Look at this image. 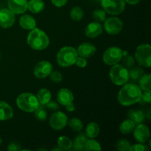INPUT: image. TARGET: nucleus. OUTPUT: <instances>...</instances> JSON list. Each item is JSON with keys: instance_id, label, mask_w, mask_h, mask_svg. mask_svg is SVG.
<instances>
[{"instance_id": "nucleus-1", "label": "nucleus", "mask_w": 151, "mask_h": 151, "mask_svg": "<svg viewBox=\"0 0 151 151\" xmlns=\"http://www.w3.org/2000/svg\"><path fill=\"white\" fill-rule=\"evenodd\" d=\"M142 93V89L136 84L125 83L118 93V102L123 106H131L139 103Z\"/></svg>"}, {"instance_id": "nucleus-2", "label": "nucleus", "mask_w": 151, "mask_h": 151, "mask_svg": "<svg viewBox=\"0 0 151 151\" xmlns=\"http://www.w3.org/2000/svg\"><path fill=\"white\" fill-rule=\"evenodd\" d=\"M27 41L28 45L35 50H45L50 44V39L45 32L35 27L28 34Z\"/></svg>"}, {"instance_id": "nucleus-3", "label": "nucleus", "mask_w": 151, "mask_h": 151, "mask_svg": "<svg viewBox=\"0 0 151 151\" xmlns=\"http://www.w3.org/2000/svg\"><path fill=\"white\" fill-rule=\"evenodd\" d=\"M16 104L21 110L28 113L35 111L40 106L37 97L33 94L29 92L21 94L16 99Z\"/></svg>"}, {"instance_id": "nucleus-4", "label": "nucleus", "mask_w": 151, "mask_h": 151, "mask_svg": "<svg viewBox=\"0 0 151 151\" xmlns=\"http://www.w3.org/2000/svg\"><path fill=\"white\" fill-rule=\"evenodd\" d=\"M78 57L77 50L72 47H62L57 54V62L62 67H68L75 63Z\"/></svg>"}, {"instance_id": "nucleus-5", "label": "nucleus", "mask_w": 151, "mask_h": 151, "mask_svg": "<svg viewBox=\"0 0 151 151\" xmlns=\"http://www.w3.org/2000/svg\"><path fill=\"white\" fill-rule=\"evenodd\" d=\"M109 77L114 84L122 86L129 81V75L127 68L120 64H115L109 72Z\"/></svg>"}, {"instance_id": "nucleus-6", "label": "nucleus", "mask_w": 151, "mask_h": 151, "mask_svg": "<svg viewBox=\"0 0 151 151\" xmlns=\"http://www.w3.org/2000/svg\"><path fill=\"white\" fill-rule=\"evenodd\" d=\"M135 58L137 63L142 66L149 68L151 66V47L148 44L139 46L135 52Z\"/></svg>"}, {"instance_id": "nucleus-7", "label": "nucleus", "mask_w": 151, "mask_h": 151, "mask_svg": "<svg viewBox=\"0 0 151 151\" xmlns=\"http://www.w3.org/2000/svg\"><path fill=\"white\" fill-rule=\"evenodd\" d=\"M102 7L106 13L111 15H119L125 8L124 0H100Z\"/></svg>"}, {"instance_id": "nucleus-8", "label": "nucleus", "mask_w": 151, "mask_h": 151, "mask_svg": "<svg viewBox=\"0 0 151 151\" xmlns=\"http://www.w3.org/2000/svg\"><path fill=\"white\" fill-rule=\"evenodd\" d=\"M122 50L119 47H112L107 49L103 53V60L106 64L114 66L117 64L122 60Z\"/></svg>"}, {"instance_id": "nucleus-9", "label": "nucleus", "mask_w": 151, "mask_h": 151, "mask_svg": "<svg viewBox=\"0 0 151 151\" xmlns=\"http://www.w3.org/2000/svg\"><path fill=\"white\" fill-rule=\"evenodd\" d=\"M123 23L117 17H110L104 21V29L108 34L117 35L122 31Z\"/></svg>"}, {"instance_id": "nucleus-10", "label": "nucleus", "mask_w": 151, "mask_h": 151, "mask_svg": "<svg viewBox=\"0 0 151 151\" xmlns=\"http://www.w3.org/2000/svg\"><path fill=\"white\" fill-rule=\"evenodd\" d=\"M68 123L67 116L62 111H56L52 114L50 119V125L56 131L63 129Z\"/></svg>"}, {"instance_id": "nucleus-11", "label": "nucleus", "mask_w": 151, "mask_h": 151, "mask_svg": "<svg viewBox=\"0 0 151 151\" xmlns=\"http://www.w3.org/2000/svg\"><path fill=\"white\" fill-rule=\"evenodd\" d=\"M52 72V66L47 60H41L35 65L33 74L37 78H45Z\"/></svg>"}, {"instance_id": "nucleus-12", "label": "nucleus", "mask_w": 151, "mask_h": 151, "mask_svg": "<svg viewBox=\"0 0 151 151\" xmlns=\"http://www.w3.org/2000/svg\"><path fill=\"white\" fill-rule=\"evenodd\" d=\"M15 14L9 9L0 10V27L4 29L11 27L15 23Z\"/></svg>"}, {"instance_id": "nucleus-13", "label": "nucleus", "mask_w": 151, "mask_h": 151, "mask_svg": "<svg viewBox=\"0 0 151 151\" xmlns=\"http://www.w3.org/2000/svg\"><path fill=\"white\" fill-rule=\"evenodd\" d=\"M134 136L135 139L138 142L145 143L149 139L150 136V130L147 128V125H143V124H138L137 126L134 128Z\"/></svg>"}, {"instance_id": "nucleus-14", "label": "nucleus", "mask_w": 151, "mask_h": 151, "mask_svg": "<svg viewBox=\"0 0 151 151\" xmlns=\"http://www.w3.org/2000/svg\"><path fill=\"white\" fill-rule=\"evenodd\" d=\"M27 0H7L8 9L14 14H22L27 10Z\"/></svg>"}, {"instance_id": "nucleus-15", "label": "nucleus", "mask_w": 151, "mask_h": 151, "mask_svg": "<svg viewBox=\"0 0 151 151\" xmlns=\"http://www.w3.org/2000/svg\"><path fill=\"white\" fill-rule=\"evenodd\" d=\"M103 30V26L100 22H93L88 24L85 28V35L88 38H96L102 34Z\"/></svg>"}, {"instance_id": "nucleus-16", "label": "nucleus", "mask_w": 151, "mask_h": 151, "mask_svg": "<svg viewBox=\"0 0 151 151\" xmlns=\"http://www.w3.org/2000/svg\"><path fill=\"white\" fill-rule=\"evenodd\" d=\"M77 52L81 57L88 58L94 55L96 52V47L90 43H83L78 47Z\"/></svg>"}, {"instance_id": "nucleus-17", "label": "nucleus", "mask_w": 151, "mask_h": 151, "mask_svg": "<svg viewBox=\"0 0 151 151\" xmlns=\"http://www.w3.org/2000/svg\"><path fill=\"white\" fill-rule=\"evenodd\" d=\"M57 100L59 104L66 106V105L73 102V94L70 90L67 89V88H61L59 90L57 94Z\"/></svg>"}, {"instance_id": "nucleus-18", "label": "nucleus", "mask_w": 151, "mask_h": 151, "mask_svg": "<svg viewBox=\"0 0 151 151\" xmlns=\"http://www.w3.org/2000/svg\"><path fill=\"white\" fill-rule=\"evenodd\" d=\"M13 116V110L11 106L6 102L0 101V120L10 119Z\"/></svg>"}, {"instance_id": "nucleus-19", "label": "nucleus", "mask_w": 151, "mask_h": 151, "mask_svg": "<svg viewBox=\"0 0 151 151\" xmlns=\"http://www.w3.org/2000/svg\"><path fill=\"white\" fill-rule=\"evenodd\" d=\"M19 24L22 28L27 30H31L36 27L35 19L30 15H24L19 19Z\"/></svg>"}, {"instance_id": "nucleus-20", "label": "nucleus", "mask_w": 151, "mask_h": 151, "mask_svg": "<svg viewBox=\"0 0 151 151\" xmlns=\"http://www.w3.org/2000/svg\"><path fill=\"white\" fill-rule=\"evenodd\" d=\"M145 116L144 112L138 109H132L128 112V117L135 124H141L145 119Z\"/></svg>"}, {"instance_id": "nucleus-21", "label": "nucleus", "mask_w": 151, "mask_h": 151, "mask_svg": "<svg viewBox=\"0 0 151 151\" xmlns=\"http://www.w3.org/2000/svg\"><path fill=\"white\" fill-rule=\"evenodd\" d=\"M38 102L42 106H46L51 100V92L47 88H41L37 93L36 96Z\"/></svg>"}, {"instance_id": "nucleus-22", "label": "nucleus", "mask_w": 151, "mask_h": 151, "mask_svg": "<svg viewBox=\"0 0 151 151\" xmlns=\"http://www.w3.org/2000/svg\"><path fill=\"white\" fill-rule=\"evenodd\" d=\"M27 8L33 13H39L44 9V3L42 0H29L27 3Z\"/></svg>"}, {"instance_id": "nucleus-23", "label": "nucleus", "mask_w": 151, "mask_h": 151, "mask_svg": "<svg viewBox=\"0 0 151 151\" xmlns=\"http://www.w3.org/2000/svg\"><path fill=\"white\" fill-rule=\"evenodd\" d=\"M88 139V137L83 133L79 134L75 138V141L72 143V147L74 149L78 151L84 150V146H85L86 142Z\"/></svg>"}, {"instance_id": "nucleus-24", "label": "nucleus", "mask_w": 151, "mask_h": 151, "mask_svg": "<svg viewBox=\"0 0 151 151\" xmlns=\"http://www.w3.org/2000/svg\"><path fill=\"white\" fill-rule=\"evenodd\" d=\"M100 134V126L96 122H91L88 124L86 129V135L87 137L91 139H94L97 137Z\"/></svg>"}, {"instance_id": "nucleus-25", "label": "nucleus", "mask_w": 151, "mask_h": 151, "mask_svg": "<svg viewBox=\"0 0 151 151\" xmlns=\"http://www.w3.org/2000/svg\"><path fill=\"white\" fill-rule=\"evenodd\" d=\"M128 71V75H129V80L131 82H137L139 81L140 78L144 75V70L141 67L135 66V67L130 68Z\"/></svg>"}, {"instance_id": "nucleus-26", "label": "nucleus", "mask_w": 151, "mask_h": 151, "mask_svg": "<svg viewBox=\"0 0 151 151\" xmlns=\"http://www.w3.org/2000/svg\"><path fill=\"white\" fill-rule=\"evenodd\" d=\"M136 124L130 119H125L119 125V131L123 134H129L133 132Z\"/></svg>"}, {"instance_id": "nucleus-27", "label": "nucleus", "mask_w": 151, "mask_h": 151, "mask_svg": "<svg viewBox=\"0 0 151 151\" xmlns=\"http://www.w3.org/2000/svg\"><path fill=\"white\" fill-rule=\"evenodd\" d=\"M139 88L143 91H148L151 88V77L150 74H145L142 76L139 81Z\"/></svg>"}, {"instance_id": "nucleus-28", "label": "nucleus", "mask_w": 151, "mask_h": 151, "mask_svg": "<svg viewBox=\"0 0 151 151\" xmlns=\"http://www.w3.org/2000/svg\"><path fill=\"white\" fill-rule=\"evenodd\" d=\"M58 146L62 150H70L72 147V142L66 137H60L58 139Z\"/></svg>"}, {"instance_id": "nucleus-29", "label": "nucleus", "mask_w": 151, "mask_h": 151, "mask_svg": "<svg viewBox=\"0 0 151 151\" xmlns=\"http://www.w3.org/2000/svg\"><path fill=\"white\" fill-rule=\"evenodd\" d=\"M84 13L83 10L80 7H75L71 10L70 11V17L72 20L75 22H79L83 18Z\"/></svg>"}, {"instance_id": "nucleus-30", "label": "nucleus", "mask_w": 151, "mask_h": 151, "mask_svg": "<svg viewBox=\"0 0 151 151\" xmlns=\"http://www.w3.org/2000/svg\"><path fill=\"white\" fill-rule=\"evenodd\" d=\"M101 146L100 143L96 140L92 139H87L86 142L85 146H84V150H101Z\"/></svg>"}, {"instance_id": "nucleus-31", "label": "nucleus", "mask_w": 151, "mask_h": 151, "mask_svg": "<svg viewBox=\"0 0 151 151\" xmlns=\"http://www.w3.org/2000/svg\"><path fill=\"white\" fill-rule=\"evenodd\" d=\"M69 125L72 131H76V132L81 131L83 128V124L82 121L81 119H78V118L71 119L69 121Z\"/></svg>"}, {"instance_id": "nucleus-32", "label": "nucleus", "mask_w": 151, "mask_h": 151, "mask_svg": "<svg viewBox=\"0 0 151 151\" xmlns=\"http://www.w3.org/2000/svg\"><path fill=\"white\" fill-rule=\"evenodd\" d=\"M92 17L96 22H103L106 19V13L103 9H96L93 12Z\"/></svg>"}, {"instance_id": "nucleus-33", "label": "nucleus", "mask_w": 151, "mask_h": 151, "mask_svg": "<svg viewBox=\"0 0 151 151\" xmlns=\"http://www.w3.org/2000/svg\"><path fill=\"white\" fill-rule=\"evenodd\" d=\"M131 146V145L127 139H119L116 145V149L120 151L129 150Z\"/></svg>"}, {"instance_id": "nucleus-34", "label": "nucleus", "mask_w": 151, "mask_h": 151, "mask_svg": "<svg viewBox=\"0 0 151 151\" xmlns=\"http://www.w3.org/2000/svg\"><path fill=\"white\" fill-rule=\"evenodd\" d=\"M35 116L38 120L44 121L47 119V112L44 108L38 106L35 111Z\"/></svg>"}, {"instance_id": "nucleus-35", "label": "nucleus", "mask_w": 151, "mask_h": 151, "mask_svg": "<svg viewBox=\"0 0 151 151\" xmlns=\"http://www.w3.org/2000/svg\"><path fill=\"white\" fill-rule=\"evenodd\" d=\"M123 58L122 59V61H123V64L125 66V68H131L134 66L135 64V59L131 55L126 54L125 55H123Z\"/></svg>"}, {"instance_id": "nucleus-36", "label": "nucleus", "mask_w": 151, "mask_h": 151, "mask_svg": "<svg viewBox=\"0 0 151 151\" xmlns=\"http://www.w3.org/2000/svg\"><path fill=\"white\" fill-rule=\"evenodd\" d=\"M50 79L52 82L54 83H60L63 81V76L62 74L60 72L58 71H55V72H52L50 74Z\"/></svg>"}, {"instance_id": "nucleus-37", "label": "nucleus", "mask_w": 151, "mask_h": 151, "mask_svg": "<svg viewBox=\"0 0 151 151\" xmlns=\"http://www.w3.org/2000/svg\"><path fill=\"white\" fill-rule=\"evenodd\" d=\"M139 102L142 103H150L151 102L150 90L145 91L144 93H142L141 98H140L139 101Z\"/></svg>"}, {"instance_id": "nucleus-38", "label": "nucleus", "mask_w": 151, "mask_h": 151, "mask_svg": "<svg viewBox=\"0 0 151 151\" xmlns=\"http://www.w3.org/2000/svg\"><path fill=\"white\" fill-rule=\"evenodd\" d=\"M130 151H148L149 148L147 147V145H142V143L139 144H136L134 145H131L129 149Z\"/></svg>"}, {"instance_id": "nucleus-39", "label": "nucleus", "mask_w": 151, "mask_h": 151, "mask_svg": "<svg viewBox=\"0 0 151 151\" xmlns=\"http://www.w3.org/2000/svg\"><path fill=\"white\" fill-rule=\"evenodd\" d=\"M75 64L80 68H84L87 65V60L85 58L83 57H78L76 60H75Z\"/></svg>"}, {"instance_id": "nucleus-40", "label": "nucleus", "mask_w": 151, "mask_h": 151, "mask_svg": "<svg viewBox=\"0 0 151 151\" xmlns=\"http://www.w3.org/2000/svg\"><path fill=\"white\" fill-rule=\"evenodd\" d=\"M7 150L9 151H16V150H21L22 147H21L20 144L16 142H13L10 143L7 147Z\"/></svg>"}, {"instance_id": "nucleus-41", "label": "nucleus", "mask_w": 151, "mask_h": 151, "mask_svg": "<svg viewBox=\"0 0 151 151\" xmlns=\"http://www.w3.org/2000/svg\"><path fill=\"white\" fill-rule=\"evenodd\" d=\"M46 106H47V109H50L52 111H57L59 109V105L57 103H55V102L51 101V100Z\"/></svg>"}, {"instance_id": "nucleus-42", "label": "nucleus", "mask_w": 151, "mask_h": 151, "mask_svg": "<svg viewBox=\"0 0 151 151\" xmlns=\"http://www.w3.org/2000/svg\"><path fill=\"white\" fill-rule=\"evenodd\" d=\"M67 1L68 0H51L52 3L58 7H60L64 6L65 4L67 3Z\"/></svg>"}, {"instance_id": "nucleus-43", "label": "nucleus", "mask_w": 151, "mask_h": 151, "mask_svg": "<svg viewBox=\"0 0 151 151\" xmlns=\"http://www.w3.org/2000/svg\"><path fill=\"white\" fill-rule=\"evenodd\" d=\"M66 110L68 111H69V112H72V111H75V105H74V103H69V104H67V105H66Z\"/></svg>"}, {"instance_id": "nucleus-44", "label": "nucleus", "mask_w": 151, "mask_h": 151, "mask_svg": "<svg viewBox=\"0 0 151 151\" xmlns=\"http://www.w3.org/2000/svg\"><path fill=\"white\" fill-rule=\"evenodd\" d=\"M124 1L128 3V4H131V5H134V4H137V3L139 2L141 0H124Z\"/></svg>"}, {"instance_id": "nucleus-45", "label": "nucleus", "mask_w": 151, "mask_h": 151, "mask_svg": "<svg viewBox=\"0 0 151 151\" xmlns=\"http://www.w3.org/2000/svg\"><path fill=\"white\" fill-rule=\"evenodd\" d=\"M1 143H2V139H1V138H0V145H1Z\"/></svg>"}]
</instances>
